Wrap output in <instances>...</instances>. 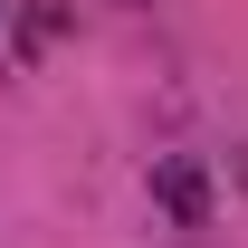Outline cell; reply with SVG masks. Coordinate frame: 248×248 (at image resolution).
I'll list each match as a JSON object with an SVG mask.
<instances>
[{"mask_svg":"<svg viewBox=\"0 0 248 248\" xmlns=\"http://www.w3.org/2000/svg\"><path fill=\"white\" fill-rule=\"evenodd\" d=\"M0 10H10V0H0Z\"/></svg>","mask_w":248,"mask_h":248,"instance_id":"obj_1","label":"cell"}]
</instances>
